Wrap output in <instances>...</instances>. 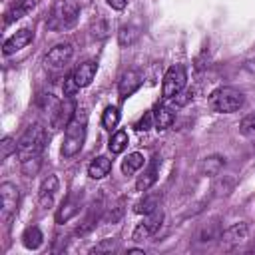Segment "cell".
<instances>
[{"instance_id":"17","label":"cell","mask_w":255,"mask_h":255,"mask_svg":"<svg viewBox=\"0 0 255 255\" xmlns=\"http://www.w3.org/2000/svg\"><path fill=\"white\" fill-rule=\"evenodd\" d=\"M36 2H38V0H18V2L4 14V26H10L12 22L20 20L22 16H26V14L36 6Z\"/></svg>"},{"instance_id":"26","label":"cell","mask_w":255,"mask_h":255,"mask_svg":"<svg viewBox=\"0 0 255 255\" xmlns=\"http://www.w3.org/2000/svg\"><path fill=\"white\" fill-rule=\"evenodd\" d=\"M12 153H18V141L14 137H4L0 141V159H8Z\"/></svg>"},{"instance_id":"31","label":"cell","mask_w":255,"mask_h":255,"mask_svg":"<svg viewBox=\"0 0 255 255\" xmlns=\"http://www.w3.org/2000/svg\"><path fill=\"white\" fill-rule=\"evenodd\" d=\"M151 124H153V114H151V112H147L145 116H141V120H139V122H137L133 128H135L137 131H147Z\"/></svg>"},{"instance_id":"5","label":"cell","mask_w":255,"mask_h":255,"mask_svg":"<svg viewBox=\"0 0 255 255\" xmlns=\"http://www.w3.org/2000/svg\"><path fill=\"white\" fill-rule=\"evenodd\" d=\"M185 82H187L185 66L183 64L171 66L165 72L163 84H161V96H163V100H173L175 96H179L183 92V88H185Z\"/></svg>"},{"instance_id":"29","label":"cell","mask_w":255,"mask_h":255,"mask_svg":"<svg viewBox=\"0 0 255 255\" xmlns=\"http://www.w3.org/2000/svg\"><path fill=\"white\" fill-rule=\"evenodd\" d=\"M22 163V173L24 175H36V171L40 169V157H30L20 161Z\"/></svg>"},{"instance_id":"14","label":"cell","mask_w":255,"mask_h":255,"mask_svg":"<svg viewBox=\"0 0 255 255\" xmlns=\"http://www.w3.org/2000/svg\"><path fill=\"white\" fill-rule=\"evenodd\" d=\"M58 187H60V181H58L56 175H48V177L42 181L40 191H38V201H40V207H42V209L52 207V203H54V195H56Z\"/></svg>"},{"instance_id":"28","label":"cell","mask_w":255,"mask_h":255,"mask_svg":"<svg viewBox=\"0 0 255 255\" xmlns=\"http://www.w3.org/2000/svg\"><path fill=\"white\" fill-rule=\"evenodd\" d=\"M137 36H139V32H137V28H133V26H122V28H120V44H122V46L131 44Z\"/></svg>"},{"instance_id":"9","label":"cell","mask_w":255,"mask_h":255,"mask_svg":"<svg viewBox=\"0 0 255 255\" xmlns=\"http://www.w3.org/2000/svg\"><path fill=\"white\" fill-rule=\"evenodd\" d=\"M80 205H82V191H74V193L66 195L64 201L60 203L58 211H56V223L70 221L74 215L80 213Z\"/></svg>"},{"instance_id":"11","label":"cell","mask_w":255,"mask_h":255,"mask_svg":"<svg viewBox=\"0 0 255 255\" xmlns=\"http://www.w3.org/2000/svg\"><path fill=\"white\" fill-rule=\"evenodd\" d=\"M143 82V76L139 70H128L122 74L120 84H118V92H120V100H128L131 94H135L139 90Z\"/></svg>"},{"instance_id":"18","label":"cell","mask_w":255,"mask_h":255,"mask_svg":"<svg viewBox=\"0 0 255 255\" xmlns=\"http://www.w3.org/2000/svg\"><path fill=\"white\" fill-rule=\"evenodd\" d=\"M112 171V159L106 155H98L96 159H92V163L88 165V175L92 179H104L108 173Z\"/></svg>"},{"instance_id":"6","label":"cell","mask_w":255,"mask_h":255,"mask_svg":"<svg viewBox=\"0 0 255 255\" xmlns=\"http://www.w3.org/2000/svg\"><path fill=\"white\" fill-rule=\"evenodd\" d=\"M18 201H20V191L14 183H2L0 185V219L4 225L10 223V219L18 211Z\"/></svg>"},{"instance_id":"10","label":"cell","mask_w":255,"mask_h":255,"mask_svg":"<svg viewBox=\"0 0 255 255\" xmlns=\"http://www.w3.org/2000/svg\"><path fill=\"white\" fill-rule=\"evenodd\" d=\"M76 112H78V108H76L74 100L64 96V102H60V104L56 106V110L52 112V128H54V129L66 128V126L70 124V120L76 116Z\"/></svg>"},{"instance_id":"12","label":"cell","mask_w":255,"mask_h":255,"mask_svg":"<svg viewBox=\"0 0 255 255\" xmlns=\"http://www.w3.org/2000/svg\"><path fill=\"white\" fill-rule=\"evenodd\" d=\"M32 40H34V32H32L30 28H22V30H18L16 34H12V36L4 42L2 54H4V56H10V54H14V52L26 48Z\"/></svg>"},{"instance_id":"25","label":"cell","mask_w":255,"mask_h":255,"mask_svg":"<svg viewBox=\"0 0 255 255\" xmlns=\"http://www.w3.org/2000/svg\"><path fill=\"white\" fill-rule=\"evenodd\" d=\"M245 237H247V227H245V223H237V225L229 227V229L223 233V239L229 241V243H239V241H243Z\"/></svg>"},{"instance_id":"15","label":"cell","mask_w":255,"mask_h":255,"mask_svg":"<svg viewBox=\"0 0 255 255\" xmlns=\"http://www.w3.org/2000/svg\"><path fill=\"white\" fill-rule=\"evenodd\" d=\"M96 72H98V64L92 62V60H88V62H82V64L74 70L72 76H74V82L78 84V88H86V86H90V84L94 82Z\"/></svg>"},{"instance_id":"1","label":"cell","mask_w":255,"mask_h":255,"mask_svg":"<svg viewBox=\"0 0 255 255\" xmlns=\"http://www.w3.org/2000/svg\"><path fill=\"white\" fill-rule=\"evenodd\" d=\"M80 20V6L74 0H54L46 16V28L52 32H68Z\"/></svg>"},{"instance_id":"19","label":"cell","mask_w":255,"mask_h":255,"mask_svg":"<svg viewBox=\"0 0 255 255\" xmlns=\"http://www.w3.org/2000/svg\"><path fill=\"white\" fill-rule=\"evenodd\" d=\"M223 165H225V159H223L221 155H209V157H205V159L201 161L199 169H201V173H203V175L213 177V175H217V173L221 171V167H223Z\"/></svg>"},{"instance_id":"13","label":"cell","mask_w":255,"mask_h":255,"mask_svg":"<svg viewBox=\"0 0 255 255\" xmlns=\"http://www.w3.org/2000/svg\"><path fill=\"white\" fill-rule=\"evenodd\" d=\"M159 165H161L159 157H153V159L147 163V167L143 169V173H141V175L137 177V181H135V191L145 193V191H149V189L153 187V183L157 181V175H159Z\"/></svg>"},{"instance_id":"3","label":"cell","mask_w":255,"mask_h":255,"mask_svg":"<svg viewBox=\"0 0 255 255\" xmlns=\"http://www.w3.org/2000/svg\"><path fill=\"white\" fill-rule=\"evenodd\" d=\"M243 104H245L243 92H239L237 88H231V86H221V88L213 90L209 96V108L217 114H233V112L241 110Z\"/></svg>"},{"instance_id":"8","label":"cell","mask_w":255,"mask_h":255,"mask_svg":"<svg viewBox=\"0 0 255 255\" xmlns=\"http://www.w3.org/2000/svg\"><path fill=\"white\" fill-rule=\"evenodd\" d=\"M161 221H163V211L157 207L155 211H151V213H147L145 215V219L133 229V239L135 241H139V239H147V237H151L159 227H161Z\"/></svg>"},{"instance_id":"2","label":"cell","mask_w":255,"mask_h":255,"mask_svg":"<svg viewBox=\"0 0 255 255\" xmlns=\"http://www.w3.org/2000/svg\"><path fill=\"white\" fill-rule=\"evenodd\" d=\"M86 129H88V116H86L84 110H78L76 116L66 126L64 141H62V147H60L62 157L70 159V157L80 153V149L84 147V141H86Z\"/></svg>"},{"instance_id":"33","label":"cell","mask_w":255,"mask_h":255,"mask_svg":"<svg viewBox=\"0 0 255 255\" xmlns=\"http://www.w3.org/2000/svg\"><path fill=\"white\" fill-rule=\"evenodd\" d=\"M128 253H143V249H137V247H131V249H128Z\"/></svg>"},{"instance_id":"16","label":"cell","mask_w":255,"mask_h":255,"mask_svg":"<svg viewBox=\"0 0 255 255\" xmlns=\"http://www.w3.org/2000/svg\"><path fill=\"white\" fill-rule=\"evenodd\" d=\"M151 114H153V126H155V129H159V131H165V129L171 128V124L175 122L173 110L167 108V106H163V104H157Z\"/></svg>"},{"instance_id":"23","label":"cell","mask_w":255,"mask_h":255,"mask_svg":"<svg viewBox=\"0 0 255 255\" xmlns=\"http://www.w3.org/2000/svg\"><path fill=\"white\" fill-rule=\"evenodd\" d=\"M157 207H159V195L151 193V195H145L143 199H139V201L135 203L133 211H135V213H143V215H147V213L155 211Z\"/></svg>"},{"instance_id":"24","label":"cell","mask_w":255,"mask_h":255,"mask_svg":"<svg viewBox=\"0 0 255 255\" xmlns=\"http://www.w3.org/2000/svg\"><path fill=\"white\" fill-rule=\"evenodd\" d=\"M118 124H120V110L114 108V106H108L104 110V114H102V126H104V129L112 131V129L118 128Z\"/></svg>"},{"instance_id":"7","label":"cell","mask_w":255,"mask_h":255,"mask_svg":"<svg viewBox=\"0 0 255 255\" xmlns=\"http://www.w3.org/2000/svg\"><path fill=\"white\" fill-rule=\"evenodd\" d=\"M72 56H74V48H72V44H68V42H60V44H56L48 54H46V58H44V64L50 68V70H64L68 64H70V60H72Z\"/></svg>"},{"instance_id":"4","label":"cell","mask_w":255,"mask_h":255,"mask_svg":"<svg viewBox=\"0 0 255 255\" xmlns=\"http://www.w3.org/2000/svg\"><path fill=\"white\" fill-rule=\"evenodd\" d=\"M44 147H46V129L40 124H34L18 139V157L20 161L30 157H40Z\"/></svg>"},{"instance_id":"30","label":"cell","mask_w":255,"mask_h":255,"mask_svg":"<svg viewBox=\"0 0 255 255\" xmlns=\"http://www.w3.org/2000/svg\"><path fill=\"white\" fill-rule=\"evenodd\" d=\"M80 88H78V84L74 82V76H68L66 80H64V96L66 98H74V94L78 92Z\"/></svg>"},{"instance_id":"27","label":"cell","mask_w":255,"mask_h":255,"mask_svg":"<svg viewBox=\"0 0 255 255\" xmlns=\"http://www.w3.org/2000/svg\"><path fill=\"white\" fill-rule=\"evenodd\" d=\"M239 133L251 139L255 137V114H249L239 122Z\"/></svg>"},{"instance_id":"20","label":"cell","mask_w":255,"mask_h":255,"mask_svg":"<svg viewBox=\"0 0 255 255\" xmlns=\"http://www.w3.org/2000/svg\"><path fill=\"white\" fill-rule=\"evenodd\" d=\"M22 243H24L26 249L36 251L38 247H42V243H44V235H42V231H40L38 227H28V229L24 231V235H22Z\"/></svg>"},{"instance_id":"22","label":"cell","mask_w":255,"mask_h":255,"mask_svg":"<svg viewBox=\"0 0 255 255\" xmlns=\"http://www.w3.org/2000/svg\"><path fill=\"white\" fill-rule=\"evenodd\" d=\"M128 141H129V137H128V131H124V129H118L116 133H112V137H110V143H108V149H110L114 155H118V153H122V151L128 147Z\"/></svg>"},{"instance_id":"32","label":"cell","mask_w":255,"mask_h":255,"mask_svg":"<svg viewBox=\"0 0 255 255\" xmlns=\"http://www.w3.org/2000/svg\"><path fill=\"white\" fill-rule=\"evenodd\" d=\"M114 10H124L126 8V4H128V0H106Z\"/></svg>"},{"instance_id":"21","label":"cell","mask_w":255,"mask_h":255,"mask_svg":"<svg viewBox=\"0 0 255 255\" xmlns=\"http://www.w3.org/2000/svg\"><path fill=\"white\" fill-rule=\"evenodd\" d=\"M141 167H143V155H141L139 151L129 153V155L122 161V173H124V175H131V173H135V171L141 169Z\"/></svg>"}]
</instances>
